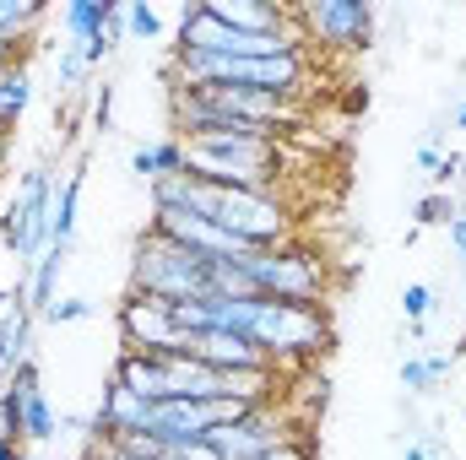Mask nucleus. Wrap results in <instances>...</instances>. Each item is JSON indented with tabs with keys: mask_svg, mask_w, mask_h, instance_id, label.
<instances>
[{
	"mask_svg": "<svg viewBox=\"0 0 466 460\" xmlns=\"http://www.w3.org/2000/svg\"><path fill=\"white\" fill-rule=\"evenodd\" d=\"M185 174L223 185V190L277 195L282 190V146L266 130H223L207 141H185Z\"/></svg>",
	"mask_w": 466,
	"mask_h": 460,
	"instance_id": "f257e3e1",
	"label": "nucleus"
},
{
	"mask_svg": "<svg viewBox=\"0 0 466 460\" xmlns=\"http://www.w3.org/2000/svg\"><path fill=\"white\" fill-rule=\"evenodd\" d=\"M244 336H255V346L271 357L277 374L315 363L331 346V320L320 304H282V298H249V320Z\"/></svg>",
	"mask_w": 466,
	"mask_h": 460,
	"instance_id": "f03ea898",
	"label": "nucleus"
},
{
	"mask_svg": "<svg viewBox=\"0 0 466 460\" xmlns=\"http://www.w3.org/2000/svg\"><path fill=\"white\" fill-rule=\"evenodd\" d=\"M309 76V60L304 49L293 55H277V60H228V55H190V49H174V87H249V93H271V98H299Z\"/></svg>",
	"mask_w": 466,
	"mask_h": 460,
	"instance_id": "7ed1b4c3",
	"label": "nucleus"
},
{
	"mask_svg": "<svg viewBox=\"0 0 466 460\" xmlns=\"http://www.w3.org/2000/svg\"><path fill=\"white\" fill-rule=\"evenodd\" d=\"M130 293H147V298H163V304L207 298L212 293V260H201L185 244L147 228L136 238V255H130Z\"/></svg>",
	"mask_w": 466,
	"mask_h": 460,
	"instance_id": "20e7f679",
	"label": "nucleus"
},
{
	"mask_svg": "<svg viewBox=\"0 0 466 460\" xmlns=\"http://www.w3.org/2000/svg\"><path fill=\"white\" fill-rule=\"evenodd\" d=\"M55 190H60V174L44 168V163H33L16 179L11 201L0 206V244H5V255H16V271H33V260L55 244V233H49Z\"/></svg>",
	"mask_w": 466,
	"mask_h": 460,
	"instance_id": "39448f33",
	"label": "nucleus"
},
{
	"mask_svg": "<svg viewBox=\"0 0 466 460\" xmlns=\"http://www.w3.org/2000/svg\"><path fill=\"white\" fill-rule=\"evenodd\" d=\"M238 265L260 298H282V304H320L326 298V260L315 249H304L299 238L282 249H249V255H238Z\"/></svg>",
	"mask_w": 466,
	"mask_h": 460,
	"instance_id": "423d86ee",
	"label": "nucleus"
},
{
	"mask_svg": "<svg viewBox=\"0 0 466 460\" xmlns=\"http://www.w3.org/2000/svg\"><path fill=\"white\" fill-rule=\"evenodd\" d=\"M293 22L304 27L309 44L363 49L369 33H374V5H369V0H309L304 11H293Z\"/></svg>",
	"mask_w": 466,
	"mask_h": 460,
	"instance_id": "0eeeda50",
	"label": "nucleus"
},
{
	"mask_svg": "<svg viewBox=\"0 0 466 460\" xmlns=\"http://www.w3.org/2000/svg\"><path fill=\"white\" fill-rule=\"evenodd\" d=\"M293 434H299V428L288 423V412H277V401H260V406H249L238 423L212 428L207 445L223 460H255L260 450H271V445H282V439H293Z\"/></svg>",
	"mask_w": 466,
	"mask_h": 460,
	"instance_id": "6e6552de",
	"label": "nucleus"
},
{
	"mask_svg": "<svg viewBox=\"0 0 466 460\" xmlns=\"http://www.w3.org/2000/svg\"><path fill=\"white\" fill-rule=\"evenodd\" d=\"M119 342L130 352H174L179 346V325H174V304L147 298V293H125L115 309Z\"/></svg>",
	"mask_w": 466,
	"mask_h": 460,
	"instance_id": "1a4fd4ad",
	"label": "nucleus"
},
{
	"mask_svg": "<svg viewBox=\"0 0 466 460\" xmlns=\"http://www.w3.org/2000/svg\"><path fill=\"white\" fill-rule=\"evenodd\" d=\"M147 228L163 233V238H174V244H185V249L201 255V260H238V255H249L244 238H233L228 228H218V223H207V217H196V212H152Z\"/></svg>",
	"mask_w": 466,
	"mask_h": 460,
	"instance_id": "9d476101",
	"label": "nucleus"
},
{
	"mask_svg": "<svg viewBox=\"0 0 466 460\" xmlns=\"http://www.w3.org/2000/svg\"><path fill=\"white\" fill-rule=\"evenodd\" d=\"M179 352L201 357V363H207V368H218V374L271 368V357L255 346V336H244V331H196V336H179Z\"/></svg>",
	"mask_w": 466,
	"mask_h": 460,
	"instance_id": "9b49d317",
	"label": "nucleus"
},
{
	"mask_svg": "<svg viewBox=\"0 0 466 460\" xmlns=\"http://www.w3.org/2000/svg\"><path fill=\"white\" fill-rule=\"evenodd\" d=\"M27 363H38V357H33V309H27V293H16V298L5 304V315H0V390H5Z\"/></svg>",
	"mask_w": 466,
	"mask_h": 460,
	"instance_id": "f8f14e48",
	"label": "nucleus"
},
{
	"mask_svg": "<svg viewBox=\"0 0 466 460\" xmlns=\"http://www.w3.org/2000/svg\"><path fill=\"white\" fill-rule=\"evenodd\" d=\"M207 11H212V22H223L233 33H299L293 11L271 5V0H207Z\"/></svg>",
	"mask_w": 466,
	"mask_h": 460,
	"instance_id": "ddd939ff",
	"label": "nucleus"
},
{
	"mask_svg": "<svg viewBox=\"0 0 466 460\" xmlns=\"http://www.w3.org/2000/svg\"><path fill=\"white\" fill-rule=\"evenodd\" d=\"M109 379H119L136 401H147V406H157V401H174V390H168V368H163V357L157 352H119L115 357V374Z\"/></svg>",
	"mask_w": 466,
	"mask_h": 460,
	"instance_id": "4468645a",
	"label": "nucleus"
},
{
	"mask_svg": "<svg viewBox=\"0 0 466 460\" xmlns=\"http://www.w3.org/2000/svg\"><path fill=\"white\" fill-rule=\"evenodd\" d=\"M16 385H22V445H49V439H60V417H55L49 390L38 385V363H27V368L16 374Z\"/></svg>",
	"mask_w": 466,
	"mask_h": 460,
	"instance_id": "2eb2a0df",
	"label": "nucleus"
},
{
	"mask_svg": "<svg viewBox=\"0 0 466 460\" xmlns=\"http://www.w3.org/2000/svg\"><path fill=\"white\" fill-rule=\"evenodd\" d=\"M130 174L152 190L157 179H174V174H185V141L179 135H163V141H152V146H136L130 152Z\"/></svg>",
	"mask_w": 466,
	"mask_h": 460,
	"instance_id": "dca6fc26",
	"label": "nucleus"
},
{
	"mask_svg": "<svg viewBox=\"0 0 466 460\" xmlns=\"http://www.w3.org/2000/svg\"><path fill=\"white\" fill-rule=\"evenodd\" d=\"M66 265H71V249H66V244H49V249L33 260V271H27V309H33V315H44V309L60 298Z\"/></svg>",
	"mask_w": 466,
	"mask_h": 460,
	"instance_id": "f3484780",
	"label": "nucleus"
},
{
	"mask_svg": "<svg viewBox=\"0 0 466 460\" xmlns=\"http://www.w3.org/2000/svg\"><path fill=\"white\" fill-rule=\"evenodd\" d=\"M115 11H119V5H109V0H71V5L60 11V27H66V38H71V44H93V38H104V33H109Z\"/></svg>",
	"mask_w": 466,
	"mask_h": 460,
	"instance_id": "a211bd4d",
	"label": "nucleus"
},
{
	"mask_svg": "<svg viewBox=\"0 0 466 460\" xmlns=\"http://www.w3.org/2000/svg\"><path fill=\"white\" fill-rule=\"evenodd\" d=\"M82 185H87V163H76V168L60 179V190H55L49 233H55V244H66V249H71V238H76V206H82Z\"/></svg>",
	"mask_w": 466,
	"mask_h": 460,
	"instance_id": "6ab92c4d",
	"label": "nucleus"
},
{
	"mask_svg": "<svg viewBox=\"0 0 466 460\" xmlns=\"http://www.w3.org/2000/svg\"><path fill=\"white\" fill-rule=\"evenodd\" d=\"M27 104H33V71L16 60V65L0 71V130L5 135L16 130V119L27 115Z\"/></svg>",
	"mask_w": 466,
	"mask_h": 460,
	"instance_id": "aec40b11",
	"label": "nucleus"
},
{
	"mask_svg": "<svg viewBox=\"0 0 466 460\" xmlns=\"http://www.w3.org/2000/svg\"><path fill=\"white\" fill-rule=\"evenodd\" d=\"M38 22H44V5L38 0H0V38L27 44Z\"/></svg>",
	"mask_w": 466,
	"mask_h": 460,
	"instance_id": "412c9836",
	"label": "nucleus"
},
{
	"mask_svg": "<svg viewBox=\"0 0 466 460\" xmlns=\"http://www.w3.org/2000/svg\"><path fill=\"white\" fill-rule=\"evenodd\" d=\"M87 60H82V49L76 44H60V55H55V93L60 98H76V93H87Z\"/></svg>",
	"mask_w": 466,
	"mask_h": 460,
	"instance_id": "4be33fe9",
	"label": "nucleus"
},
{
	"mask_svg": "<svg viewBox=\"0 0 466 460\" xmlns=\"http://www.w3.org/2000/svg\"><path fill=\"white\" fill-rule=\"evenodd\" d=\"M119 16H125V38L152 44V38L163 33V16H157V5H147V0H125V5H119Z\"/></svg>",
	"mask_w": 466,
	"mask_h": 460,
	"instance_id": "5701e85b",
	"label": "nucleus"
},
{
	"mask_svg": "<svg viewBox=\"0 0 466 460\" xmlns=\"http://www.w3.org/2000/svg\"><path fill=\"white\" fill-rule=\"evenodd\" d=\"M456 212H461V206L451 201V190H429V195L418 201V212H412V217H418V233H423V228H451V217H456Z\"/></svg>",
	"mask_w": 466,
	"mask_h": 460,
	"instance_id": "b1692460",
	"label": "nucleus"
},
{
	"mask_svg": "<svg viewBox=\"0 0 466 460\" xmlns=\"http://www.w3.org/2000/svg\"><path fill=\"white\" fill-rule=\"evenodd\" d=\"M93 315H98L93 298H55L38 320H49V325H82V320H93Z\"/></svg>",
	"mask_w": 466,
	"mask_h": 460,
	"instance_id": "393cba45",
	"label": "nucleus"
},
{
	"mask_svg": "<svg viewBox=\"0 0 466 460\" xmlns=\"http://www.w3.org/2000/svg\"><path fill=\"white\" fill-rule=\"evenodd\" d=\"M429 309H434V287H429V282H407V287H401V315H407V325H423Z\"/></svg>",
	"mask_w": 466,
	"mask_h": 460,
	"instance_id": "a878e982",
	"label": "nucleus"
},
{
	"mask_svg": "<svg viewBox=\"0 0 466 460\" xmlns=\"http://www.w3.org/2000/svg\"><path fill=\"white\" fill-rule=\"evenodd\" d=\"M0 434L22 445V385H16V379L0 390Z\"/></svg>",
	"mask_w": 466,
	"mask_h": 460,
	"instance_id": "bb28decb",
	"label": "nucleus"
},
{
	"mask_svg": "<svg viewBox=\"0 0 466 460\" xmlns=\"http://www.w3.org/2000/svg\"><path fill=\"white\" fill-rule=\"evenodd\" d=\"M396 379H401V390H407V395H429V390H440V385H434V374H429V363H423V357H407V363H401V368H396Z\"/></svg>",
	"mask_w": 466,
	"mask_h": 460,
	"instance_id": "cd10ccee",
	"label": "nucleus"
},
{
	"mask_svg": "<svg viewBox=\"0 0 466 460\" xmlns=\"http://www.w3.org/2000/svg\"><path fill=\"white\" fill-rule=\"evenodd\" d=\"M109 125H115V87L109 82H93V130L109 135Z\"/></svg>",
	"mask_w": 466,
	"mask_h": 460,
	"instance_id": "c85d7f7f",
	"label": "nucleus"
},
{
	"mask_svg": "<svg viewBox=\"0 0 466 460\" xmlns=\"http://www.w3.org/2000/svg\"><path fill=\"white\" fill-rule=\"evenodd\" d=\"M461 174H466V157H461V152H445V157H440V168H434L429 179H434L440 190H451V185H456Z\"/></svg>",
	"mask_w": 466,
	"mask_h": 460,
	"instance_id": "c756f323",
	"label": "nucleus"
},
{
	"mask_svg": "<svg viewBox=\"0 0 466 460\" xmlns=\"http://www.w3.org/2000/svg\"><path fill=\"white\" fill-rule=\"evenodd\" d=\"M255 460H309V445L293 434V439H282V445H271V450H260Z\"/></svg>",
	"mask_w": 466,
	"mask_h": 460,
	"instance_id": "7c9ffc66",
	"label": "nucleus"
},
{
	"mask_svg": "<svg viewBox=\"0 0 466 460\" xmlns=\"http://www.w3.org/2000/svg\"><path fill=\"white\" fill-rule=\"evenodd\" d=\"M423 363H429V374H434V385H440V379H451V368H456V352H423Z\"/></svg>",
	"mask_w": 466,
	"mask_h": 460,
	"instance_id": "2f4dec72",
	"label": "nucleus"
},
{
	"mask_svg": "<svg viewBox=\"0 0 466 460\" xmlns=\"http://www.w3.org/2000/svg\"><path fill=\"white\" fill-rule=\"evenodd\" d=\"M440 157H445V152H440V130H434V135L418 146V168H429V174H434V168H440Z\"/></svg>",
	"mask_w": 466,
	"mask_h": 460,
	"instance_id": "473e14b6",
	"label": "nucleus"
},
{
	"mask_svg": "<svg viewBox=\"0 0 466 460\" xmlns=\"http://www.w3.org/2000/svg\"><path fill=\"white\" fill-rule=\"evenodd\" d=\"M82 460H136L130 450H119V445H87V455Z\"/></svg>",
	"mask_w": 466,
	"mask_h": 460,
	"instance_id": "72a5a7b5",
	"label": "nucleus"
},
{
	"mask_svg": "<svg viewBox=\"0 0 466 460\" xmlns=\"http://www.w3.org/2000/svg\"><path fill=\"white\" fill-rule=\"evenodd\" d=\"M445 233H451V244H456V255L466 260V212H456V217H451V228H445Z\"/></svg>",
	"mask_w": 466,
	"mask_h": 460,
	"instance_id": "f704fd0d",
	"label": "nucleus"
},
{
	"mask_svg": "<svg viewBox=\"0 0 466 460\" xmlns=\"http://www.w3.org/2000/svg\"><path fill=\"white\" fill-rule=\"evenodd\" d=\"M22 455V445H16V439H5V434H0V460H16Z\"/></svg>",
	"mask_w": 466,
	"mask_h": 460,
	"instance_id": "c9c22d12",
	"label": "nucleus"
},
{
	"mask_svg": "<svg viewBox=\"0 0 466 460\" xmlns=\"http://www.w3.org/2000/svg\"><path fill=\"white\" fill-rule=\"evenodd\" d=\"M5 157H11V135L0 130V174H5Z\"/></svg>",
	"mask_w": 466,
	"mask_h": 460,
	"instance_id": "e433bc0d",
	"label": "nucleus"
},
{
	"mask_svg": "<svg viewBox=\"0 0 466 460\" xmlns=\"http://www.w3.org/2000/svg\"><path fill=\"white\" fill-rule=\"evenodd\" d=\"M451 125H456V130H466V98L456 104V115H451Z\"/></svg>",
	"mask_w": 466,
	"mask_h": 460,
	"instance_id": "4c0bfd02",
	"label": "nucleus"
},
{
	"mask_svg": "<svg viewBox=\"0 0 466 460\" xmlns=\"http://www.w3.org/2000/svg\"><path fill=\"white\" fill-rule=\"evenodd\" d=\"M401 455H407V460H429V450H423V445H407Z\"/></svg>",
	"mask_w": 466,
	"mask_h": 460,
	"instance_id": "58836bf2",
	"label": "nucleus"
},
{
	"mask_svg": "<svg viewBox=\"0 0 466 460\" xmlns=\"http://www.w3.org/2000/svg\"><path fill=\"white\" fill-rule=\"evenodd\" d=\"M16 460H44V455H38V450H22V455H16Z\"/></svg>",
	"mask_w": 466,
	"mask_h": 460,
	"instance_id": "ea45409f",
	"label": "nucleus"
},
{
	"mask_svg": "<svg viewBox=\"0 0 466 460\" xmlns=\"http://www.w3.org/2000/svg\"><path fill=\"white\" fill-rule=\"evenodd\" d=\"M461 276H466V260H461Z\"/></svg>",
	"mask_w": 466,
	"mask_h": 460,
	"instance_id": "a19ab883",
	"label": "nucleus"
}]
</instances>
